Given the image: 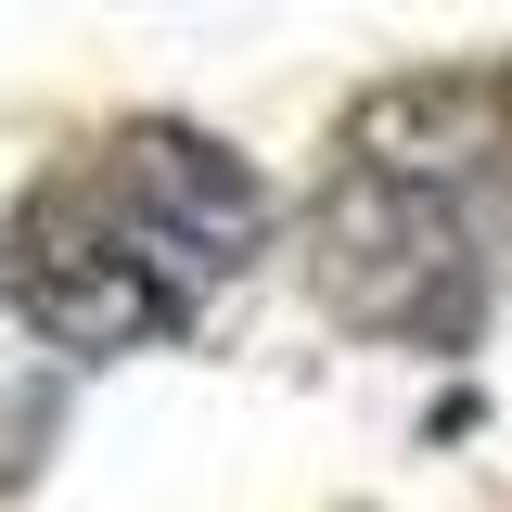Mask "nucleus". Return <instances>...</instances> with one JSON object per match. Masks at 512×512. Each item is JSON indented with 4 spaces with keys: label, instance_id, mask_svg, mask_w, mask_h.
<instances>
[{
    "label": "nucleus",
    "instance_id": "obj_1",
    "mask_svg": "<svg viewBox=\"0 0 512 512\" xmlns=\"http://www.w3.org/2000/svg\"><path fill=\"white\" fill-rule=\"evenodd\" d=\"M103 180H116L154 231H180L192 256L256 244V218H269L256 167H244V154H218V141H192V128H128L116 154H103Z\"/></svg>",
    "mask_w": 512,
    "mask_h": 512
}]
</instances>
